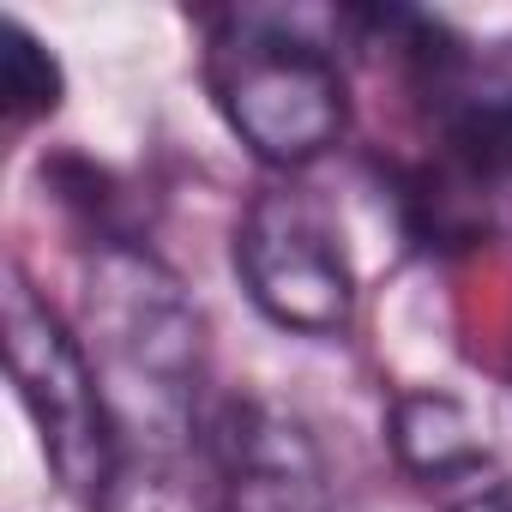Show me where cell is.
<instances>
[{
  "instance_id": "cell-3",
  "label": "cell",
  "mask_w": 512,
  "mask_h": 512,
  "mask_svg": "<svg viewBox=\"0 0 512 512\" xmlns=\"http://www.w3.org/2000/svg\"><path fill=\"white\" fill-rule=\"evenodd\" d=\"M7 368H13L19 404L43 440V458H49L61 494L85 512H103L127 476L121 416L103 392V374H97L85 338L19 272L7 284Z\"/></svg>"
},
{
  "instance_id": "cell-1",
  "label": "cell",
  "mask_w": 512,
  "mask_h": 512,
  "mask_svg": "<svg viewBox=\"0 0 512 512\" xmlns=\"http://www.w3.org/2000/svg\"><path fill=\"white\" fill-rule=\"evenodd\" d=\"M205 91L266 169L320 163L350 127V79L308 13L241 7L211 25Z\"/></svg>"
},
{
  "instance_id": "cell-4",
  "label": "cell",
  "mask_w": 512,
  "mask_h": 512,
  "mask_svg": "<svg viewBox=\"0 0 512 512\" xmlns=\"http://www.w3.org/2000/svg\"><path fill=\"white\" fill-rule=\"evenodd\" d=\"M235 278L278 332L338 338L356 320V266L338 217L302 187H266L235 223Z\"/></svg>"
},
{
  "instance_id": "cell-5",
  "label": "cell",
  "mask_w": 512,
  "mask_h": 512,
  "mask_svg": "<svg viewBox=\"0 0 512 512\" xmlns=\"http://www.w3.org/2000/svg\"><path fill=\"white\" fill-rule=\"evenodd\" d=\"M223 512H344L314 428L266 398H229L205 428Z\"/></svg>"
},
{
  "instance_id": "cell-8",
  "label": "cell",
  "mask_w": 512,
  "mask_h": 512,
  "mask_svg": "<svg viewBox=\"0 0 512 512\" xmlns=\"http://www.w3.org/2000/svg\"><path fill=\"white\" fill-rule=\"evenodd\" d=\"M103 512H223V500H217V506H205L199 494H181V488H175V482H163V476H133V470H127Z\"/></svg>"
},
{
  "instance_id": "cell-6",
  "label": "cell",
  "mask_w": 512,
  "mask_h": 512,
  "mask_svg": "<svg viewBox=\"0 0 512 512\" xmlns=\"http://www.w3.org/2000/svg\"><path fill=\"white\" fill-rule=\"evenodd\" d=\"M386 440H392V458L428 488V494H458L464 482H476L482 470H494V452L470 416L464 398L452 392H434V386H416V392H398L392 410H386Z\"/></svg>"
},
{
  "instance_id": "cell-2",
  "label": "cell",
  "mask_w": 512,
  "mask_h": 512,
  "mask_svg": "<svg viewBox=\"0 0 512 512\" xmlns=\"http://www.w3.org/2000/svg\"><path fill=\"white\" fill-rule=\"evenodd\" d=\"M85 338H97V374L121 416H133L157 440H181L193 428V392L205 368V320L181 278L157 253L133 241H103L85 266Z\"/></svg>"
},
{
  "instance_id": "cell-7",
  "label": "cell",
  "mask_w": 512,
  "mask_h": 512,
  "mask_svg": "<svg viewBox=\"0 0 512 512\" xmlns=\"http://www.w3.org/2000/svg\"><path fill=\"white\" fill-rule=\"evenodd\" d=\"M67 97V73L55 49L25 25V19H0V109L13 127L49 121Z\"/></svg>"
}]
</instances>
